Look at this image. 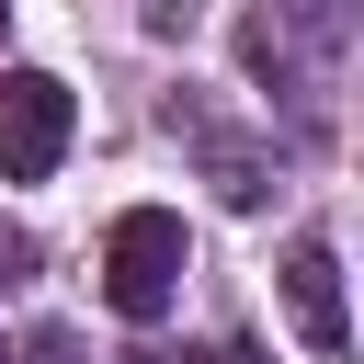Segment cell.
Listing matches in <instances>:
<instances>
[{
	"label": "cell",
	"instance_id": "6da1fadb",
	"mask_svg": "<svg viewBox=\"0 0 364 364\" xmlns=\"http://www.w3.org/2000/svg\"><path fill=\"white\" fill-rule=\"evenodd\" d=\"M102 296H114V318H159V307L182 296V216H171V205H125V216H114V239H102Z\"/></svg>",
	"mask_w": 364,
	"mask_h": 364
},
{
	"label": "cell",
	"instance_id": "52a82bcc",
	"mask_svg": "<svg viewBox=\"0 0 364 364\" xmlns=\"http://www.w3.org/2000/svg\"><path fill=\"white\" fill-rule=\"evenodd\" d=\"M0 364H11V353H0Z\"/></svg>",
	"mask_w": 364,
	"mask_h": 364
},
{
	"label": "cell",
	"instance_id": "3957f363",
	"mask_svg": "<svg viewBox=\"0 0 364 364\" xmlns=\"http://www.w3.org/2000/svg\"><path fill=\"white\" fill-rule=\"evenodd\" d=\"M284 307H296L307 353H353V318H341V262H330V239H296V250H284Z\"/></svg>",
	"mask_w": 364,
	"mask_h": 364
},
{
	"label": "cell",
	"instance_id": "7a4b0ae2",
	"mask_svg": "<svg viewBox=\"0 0 364 364\" xmlns=\"http://www.w3.org/2000/svg\"><path fill=\"white\" fill-rule=\"evenodd\" d=\"M68 80L57 68H0V182H46L68 159Z\"/></svg>",
	"mask_w": 364,
	"mask_h": 364
},
{
	"label": "cell",
	"instance_id": "8992f818",
	"mask_svg": "<svg viewBox=\"0 0 364 364\" xmlns=\"http://www.w3.org/2000/svg\"><path fill=\"white\" fill-rule=\"evenodd\" d=\"M205 364H262V353H250V341H216V353H205Z\"/></svg>",
	"mask_w": 364,
	"mask_h": 364
},
{
	"label": "cell",
	"instance_id": "277c9868",
	"mask_svg": "<svg viewBox=\"0 0 364 364\" xmlns=\"http://www.w3.org/2000/svg\"><path fill=\"white\" fill-rule=\"evenodd\" d=\"M23 273H34V239H23V228H11V216H0V296H11V284H23Z\"/></svg>",
	"mask_w": 364,
	"mask_h": 364
},
{
	"label": "cell",
	"instance_id": "5b68a950",
	"mask_svg": "<svg viewBox=\"0 0 364 364\" xmlns=\"http://www.w3.org/2000/svg\"><path fill=\"white\" fill-rule=\"evenodd\" d=\"M34 364H80V341H68V330H46V341H34Z\"/></svg>",
	"mask_w": 364,
	"mask_h": 364
}]
</instances>
